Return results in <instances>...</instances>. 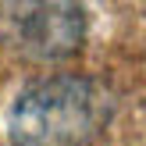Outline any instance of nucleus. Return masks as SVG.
Segmentation results:
<instances>
[{
	"label": "nucleus",
	"instance_id": "nucleus-1",
	"mask_svg": "<svg viewBox=\"0 0 146 146\" xmlns=\"http://www.w3.org/2000/svg\"><path fill=\"white\" fill-rule=\"evenodd\" d=\"M114 118V100L96 78L57 75L36 82L7 114L11 146H96Z\"/></svg>",
	"mask_w": 146,
	"mask_h": 146
}]
</instances>
